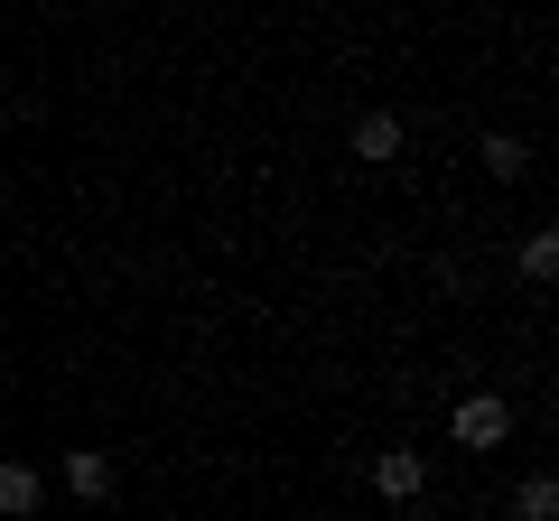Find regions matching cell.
I'll return each instance as SVG.
<instances>
[{"mask_svg":"<svg viewBox=\"0 0 559 521\" xmlns=\"http://www.w3.org/2000/svg\"><path fill=\"white\" fill-rule=\"evenodd\" d=\"M513 521H559V484L550 475H522L513 484Z\"/></svg>","mask_w":559,"mask_h":521,"instance_id":"obj_7","label":"cell"},{"mask_svg":"<svg viewBox=\"0 0 559 521\" xmlns=\"http://www.w3.org/2000/svg\"><path fill=\"white\" fill-rule=\"evenodd\" d=\"M476 159H485V178H495V186L532 178V141H513V131H485V141H476Z\"/></svg>","mask_w":559,"mask_h":521,"instance_id":"obj_6","label":"cell"},{"mask_svg":"<svg viewBox=\"0 0 559 521\" xmlns=\"http://www.w3.org/2000/svg\"><path fill=\"white\" fill-rule=\"evenodd\" d=\"M57 475H66V494H75V502H112V457H103V447H66Z\"/></svg>","mask_w":559,"mask_h":521,"instance_id":"obj_3","label":"cell"},{"mask_svg":"<svg viewBox=\"0 0 559 521\" xmlns=\"http://www.w3.org/2000/svg\"><path fill=\"white\" fill-rule=\"evenodd\" d=\"M411 521H429V512H411Z\"/></svg>","mask_w":559,"mask_h":521,"instance_id":"obj_9","label":"cell"},{"mask_svg":"<svg viewBox=\"0 0 559 521\" xmlns=\"http://www.w3.org/2000/svg\"><path fill=\"white\" fill-rule=\"evenodd\" d=\"M448 438L476 447V457H485V447H503V438H513V401H503V391H466L457 420H448Z\"/></svg>","mask_w":559,"mask_h":521,"instance_id":"obj_1","label":"cell"},{"mask_svg":"<svg viewBox=\"0 0 559 521\" xmlns=\"http://www.w3.org/2000/svg\"><path fill=\"white\" fill-rule=\"evenodd\" d=\"M522 280H532V289H550V280H559V242H550V233L522 242Z\"/></svg>","mask_w":559,"mask_h":521,"instance_id":"obj_8","label":"cell"},{"mask_svg":"<svg viewBox=\"0 0 559 521\" xmlns=\"http://www.w3.org/2000/svg\"><path fill=\"white\" fill-rule=\"evenodd\" d=\"M373 494L382 502H419L429 494V447H382L373 457Z\"/></svg>","mask_w":559,"mask_h":521,"instance_id":"obj_2","label":"cell"},{"mask_svg":"<svg viewBox=\"0 0 559 521\" xmlns=\"http://www.w3.org/2000/svg\"><path fill=\"white\" fill-rule=\"evenodd\" d=\"M38 502H47V475L20 465V457H0V521H38Z\"/></svg>","mask_w":559,"mask_h":521,"instance_id":"obj_4","label":"cell"},{"mask_svg":"<svg viewBox=\"0 0 559 521\" xmlns=\"http://www.w3.org/2000/svg\"><path fill=\"white\" fill-rule=\"evenodd\" d=\"M355 159L364 168H392L401 159V112H355Z\"/></svg>","mask_w":559,"mask_h":521,"instance_id":"obj_5","label":"cell"}]
</instances>
